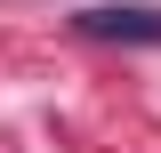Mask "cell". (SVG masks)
<instances>
[{
    "mask_svg": "<svg viewBox=\"0 0 161 153\" xmlns=\"http://www.w3.org/2000/svg\"><path fill=\"white\" fill-rule=\"evenodd\" d=\"M80 32L89 40H161V8H89Z\"/></svg>",
    "mask_w": 161,
    "mask_h": 153,
    "instance_id": "obj_1",
    "label": "cell"
}]
</instances>
